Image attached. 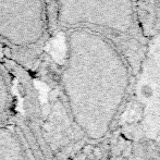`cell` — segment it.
<instances>
[{
    "label": "cell",
    "mask_w": 160,
    "mask_h": 160,
    "mask_svg": "<svg viewBox=\"0 0 160 160\" xmlns=\"http://www.w3.org/2000/svg\"><path fill=\"white\" fill-rule=\"evenodd\" d=\"M50 9L51 17V25H52L53 34H57V7H56V0H47Z\"/></svg>",
    "instance_id": "8992f818"
},
{
    "label": "cell",
    "mask_w": 160,
    "mask_h": 160,
    "mask_svg": "<svg viewBox=\"0 0 160 160\" xmlns=\"http://www.w3.org/2000/svg\"><path fill=\"white\" fill-rule=\"evenodd\" d=\"M12 102V93L7 70L0 59V116L9 111Z\"/></svg>",
    "instance_id": "5b68a950"
},
{
    "label": "cell",
    "mask_w": 160,
    "mask_h": 160,
    "mask_svg": "<svg viewBox=\"0 0 160 160\" xmlns=\"http://www.w3.org/2000/svg\"><path fill=\"white\" fill-rule=\"evenodd\" d=\"M64 34L60 84L78 127L92 139L107 134L130 85L133 68L120 47L86 28Z\"/></svg>",
    "instance_id": "6da1fadb"
},
{
    "label": "cell",
    "mask_w": 160,
    "mask_h": 160,
    "mask_svg": "<svg viewBox=\"0 0 160 160\" xmlns=\"http://www.w3.org/2000/svg\"><path fill=\"white\" fill-rule=\"evenodd\" d=\"M53 35L47 0H0V51L18 64L35 65Z\"/></svg>",
    "instance_id": "3957f363"
},
{
    "label": "cell",
    "mask_w": 160,
    "mask_h": 160,
    "mask_svg": "<svg viewBox=\"0 0 160 160\" xmlns=\"http://www.w3.org/2000/svg\"><path fill=\"white\" fill-rule=\"evenodd\" d=\"M0 160H28L19 136L11 128L0 125Z\"/></svg>",
    "instance_id": "277c9868"
},
{
    "label": "cell",
    "mask_w": 160,
    "mask_h": 160,
    "mask_svg": "<svg viewBox=\"0 0 160 160\" xmlns=\"http://www.w3.org/2000/svg\"><path fill=\"white\" fill-rule=\"evenodd\" d=\"M158 1V4H159V7H160V0H157Z\"/></svg>",
    "instance_id": "52a82bcc"
},
{
    "label": "cell",
    "mask_w": 160,
    "mask_h": 160,
    "mask_svg": "<svg viewBox=\"0 0 160 160\" xmlns=\"http://www.w3.org/2000/svg\"><path fill=\"white\" fill-rule=\"evenodd\" d=\"M57 33L86 28L113 40L136 70L146 37L138 15V0H56Z\"/></svg>",
    "instance_id": "7a4b0ae2"
}]
</instances>
